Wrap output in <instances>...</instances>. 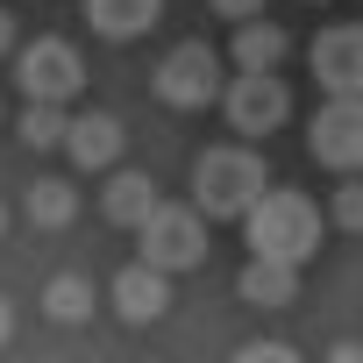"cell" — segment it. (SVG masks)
I'll use <instances>...</instances> for the list:
<instances>
[{
  "mask_svg": "<svg viewBox=\"0 0 363 363\" xmlns=\"http://www.w3.org/2000/svg\"><path fill=\"white\" fill-rule=\"evenodd\" d=\"M107 299H114V313L128 320V328H150V320H164L171 313V271H157V264H128L114 285H107Z\"/></svg>",
  "mask_w": 363,
  "mask_h": 363,
  "instance_id": "obj_9",
  "label": "cell"
},
{
  "mask_svg": "<svg viewBox=\"0 0 363 363\" xmlns=\"http://www.w3.org/2000/svg\"><path fill=\"white\" fill-rule=\"evenodd\" d=\"M271 193V171L250 143H214L193 164V207L207 221H250V207Z\"/></svg>",
  "mask_w": 363,
  "mask_h": 363,
  "instance_id": "obj_1",
  "label": "cell"
},
{
  "mask_svg": "<svg viewBox=\"0 0 363 363\" xmlns=\"http://www.w3.org/2000/svg\"><path fill=\"white\" fill-rule=\"evenodd\" d=\"M306 150H313V164L356 178L363 171V93H328L313 128H306Z\"/></svg>",
  "mask_w": 363,
  "mask_h": 363,
  "instance_id": "obj_5",
  "label": "cell"
},
{
  "mask_svg": "<svg viewBox=\"0 0 363 363\" xmlns=\"http://www.w3.org/2000/svg\"><path fill=\"white\" fill-rule=\"evenodd\" d=\"M79 8H86L93 36H107V43H135L164 22V0H79Z\"/></svg>",
  "mask_w": 363,
  "mask_h": 363,
  "instance_id": "obj_11",
  "label": "cell"
},
{
  "mask_svg": "<svg viewBox=\"0 0 363 363\" xmlns=\"http://www.w3.org/2000/svg\"><path fill=\"white\" fill-rule=\"evenodd\" d=\"M22 214H29L36 228H72V221H79V193L65 186V178H36L29 200H22Z\"/></svg>",
  "mask_w": 363,
  "mask_h": 363,
  "instance_id": "obj_16",
  "label": "cell"
},
{
  "mask_svg": "<svg viewBox=\"0 0 363 363\" xmlns=\"http://www.w3.org/2000/svg\"><path fill=\"white\" fill-rule=\"evenodd\" d=\"M8 342H15V306L0 299V349H8Z\"/></svg>",
  "mask_w": 363,
  "mask_h": 363,
  "instance_id": "obj_23",
  "label": "cell"
},
{
  "mask_svg": "<svg viewBox=\"0 0 363 363\" xmlns=\"http://www.w3.org/2000/svg\"><path fill=\"white\" fill-rule=\"evenodd\" d=\"M242 235H250V257H285V264H306V257L320 250V207H313L306 193H292V186H271V193L250 207Z\"/></svg>",
  "mask_w": 363,
  "mask_h": 363,
  "instance_id": "obj_2",
  "label": "cell"
},
{
  "mask_svg": "<svg viewBox=\"0 0 363 363\" xmlns=\"http://www.w3.org/2000/svg\"><path fill=\"white\" fill-rule=\"evenodd\" d=\"M93 306H100V292H93V278H86V271H57V278L43 285V313H50L57 328L93 320Z\"/></svg>",
  "mask_w": 363,
  "mask_h": 363,
  "instance_id": "obj_15",
  "label": "cell"
},
{
  "mask_svg": "<svg viewBox=\"0 0 363 363\" xmlns=\"http://www.w3.org/2000/svg\"><path fill=\"white\" fill-rule=\"evenodd\" d=\"M121 150H128V128H121L107 107H86V114H72L65 157H72L79 171H114V164H121Z\"/></svg>",
  "mask_w": 363,
  "mask_h": 363,
  "instance_id": "obj_10",
  "label": "cell"
},
{
  "mask_svg": "<svg viewBox=\"0 0 363 363\" xmlns=\"http://www.w3.org/2000/svg\"><path fill=\"white\" fill-rule=\"evenodd\" d=\"M313 8H328V0H313Z\"/></svg>",
  "mask_w": 363,
  "mask_h": 363,
  "instance_id": "obj_25",
  "label": "cell"
},
{
  "mask_svg": "<svg viewBox=\"0 0 363 363\" xmlns=\"http://www.w3.org/2000/svg\"><path fill=\"white\" fill-rule=\"evenodd\" d=\"M15 135H22L29 150H65V135H72L65 100H29V107H22V121H15Z\"/></svg>",
  "mask_w": 363,
  "mask_h": 363,
  "instance_id": "obj_17",
  "label": "cell"
},
{
  "mask_svg": "<svg viewBox=\"0 0 363 363\" xmlns=\"http://www.w3.org/2000/svg\"><path fill=\"white\" fill-rule=\"evenodd\" d=\"M285 50H292V36L278 29V22H235V43H228V57H235V72H278L285 65Z\"/></svg>",
  "mask_w": 363,
  "mask_h": 363,
  "instance_id": "obj_14",
  "label": "cell"
},
{
  "mask_svg": "<svg viewBox=\"0 0 363 363\" xmlns=\"http://www.w3.org/2000/svg\"><path fill=\"white\" fill-rule=\"evenodd\" d=\"M328 363H363V342H335V349H328Z\"/></svg>",
  "mask_w": 363,
  "mask_h": 363,
  "instance_id": "obj_22",
  "label": "cell"
},
{
  "mask_svg": "<svg viewBox=\"0 0 363 363\" xmlns=\"http://www.w3.org/2000/svg\"><path fill=\"white\" fill-rule=\"evenodd\" d=\"M15 86L29 93V100H79L86 93V57H79V43H65V36H36V43H22L15 50Z\"/></svg>",
  "mask_w": 363,
  "mask_h": 363,
  "instance_id": "obj_3",
  "label": "cell"
},
{
  "mask_svg": "<svg viewBox=\"0 0 363 363\" xmlns=\"http://www.w3.org/2000/svg\"><path fill=\"white\" fill-rule=\"evenodd\" d=\"M235 292H242V306L278 313V306H292V299H299V264H285V257H250V264H242V278H235Z\"/></svg>",
  "mask_w": 363,
  "mask_h": 363,
  "instance_id": "obj_12",
  "label": "cell"
},
{
  "mask_svg": "<svg viewBox=\"0 0 363 363\" xmlns=\"http://www.w3.org/2000/svg\"><path fill=\"white\" fill-rule=\"evenodd\" d=\"M328 221H335V228H349V235H363V186H356V178H349V186H335Z\"/></svg>",
  "mask_w": 363,
  "mask_h": 363,
  "instance_id": "obj_18",
  "label": "cell"
},
{
  "mask_svg": "<svg viewBox=\"0 0 363 363\" xmlns=\"http://www.w3.org/2000/svg\"><path fill=\"white\" fill-rule=\"evenodd\" d=\"M0 235H8V207H0Z\"/></svg>",
  "mask_w": 363,
  "mask_h": 363,
  "instance_id": "obj_24",
  "label": "cell"
},
{
  "mask_svg": "<svg viewBox=\"0 0 363 363\" xmlns=\"http://www.w3.org/2000/svg\"><path fill=\"white\" fill-rule=\"evenodd\" d=\"M271 8V0H214V15H228V22H257Z\"/></svg>",
  "mask_w": 363,
  "mask_h": 363,
  "instance_id": "obj_20",
  "label": "cell"
},
{
  "mask_svg": "<svg viewBox=\"0 0 363 363\" xmlns=\"http://www.w3.org/2000/svg\"><path fill=\"white\" fill-rule=\"evenodd\" d=\"M228 363H299V349L292 342H242Z\"/></svg>",
  "mask_w": 363,
  "mask_h": 363,
  "instance_id": "obj_19",
  "label": "cell"
},
{
  "mask_svg": "<svg viewBox=\"0 0 363 363\" xmlns=\"http://www.w3.org/2000/svg\"><path fill=\"white\" fill-rule=\"evenodd\" d=\"M157 207H164V200H157V186H150V171H121V164H114L107 193H100V214H107L114 228H143Z\"/></svg>",
  "mask_w": 363,
  "mask_h": 363,
  "instance_id": "obj_13",
  "label": "cell"
},
{
  "mask_svg": "<svg viewBox=\"0 0 363 363\" xmlns=\"http://www.w3.org/2000/svg\"><path fill=\"white\" fill-rule=\"evenodd\" d=\"M135 242H143V264H157V271H193V264H207V214L200 207H157L143 228H135Z\"/></svg>",
  "mask_w": 363,
  "mask_h": 363,
  "instance_id": "obj_4",
  "label": "cell"
},
{
  "mask_svg": "<svg viewBox=\"0 0 363 363\" xmlns=\"http://www.w3.org/2000/svg\"><path fill=\"white\" fill-rule=\"evenodd\" d=\"M157 100L164 107H207V100H221L228 86H221V57L193 36V43H171L164 50V65H157Z\"/></svg>",
  "mask_w": 363,
  "mask_h": 363,
  "instance_id": "obj_7",
  "label": "cell"
},
{
  "mask_svg": "<svg viewBox=\"0 0 363 363\" xmlns=\"http://www.w3.org/2000/svg\"><path fill=\"white\" fill-rule=\"evenodd\" d=\"M15 50H22V36H15V15L0 8V57H15Z\"/></svg>",
  "mask_w": 363,
  "mask_h": 363,
  "instance_id": "obj_21",
  "label": "cell"
},
{
  "mask_svg": "<svg viewBox=\"0 0 363 363\" xmlns=\"http://www.w3.org/2000/svg\"><path fill=\"white\" fill-rule=\"evenodd\" d=\"M313 79L320 93H363V22H335L313 36Z\"/></svg>",
  "mask_w": 363,
  "mask_h": 363,
  "instance_id": "obj_8",
  "label": "cell"
},
{
  "mask_svg": "<svg viewBox=\"0 0 363 363\" xmlns=\"http://www.w3.org/2000/svg\"><path fill=\"white\" fill-rule=\"evenodd\" d=\"M221 114H228V128H235L242 143H257V135L285 128L292 93H285V79H278V72H235V79H228V93H221Z\"/></svg>",
  "mask_w": 363,
  "mask_h": 363,
  "instance_id": "obj_6",
  "label": "cell"
}]
</instances>
